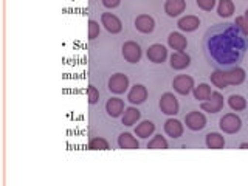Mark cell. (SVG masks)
I'll use <instances>...</instances> for the list:
<instances>
[{
    "label": "cell",
    "mask_w": 248,
    "mask_h": 186,
    "mask_svg": "<svg viewBox=\"0 0 248 186\" xmlns=\"http://www.w3.org/2000/svg\"><path fill=\"white\" fill-rule=\"evenodd\" d=\"M248 48L245 34L236 23H217L206 30L203 51L216 67H228L244 59Z\"/></svg>",
    "instance_id": "1"
},
{
    "label": "cell",
    "mask_w": 248,
    "mask_h": 186,
    "mask_svg": "<svg viewBox=\"0 0 248 186\" xmlns=\"http://www.w3.org/2000/svg\"><path fill=\"white\" fill-rule=\"evenodd\" d=\"M242 127V121L236 113H227L220 118V129L225 134H236Z\"/></svg>",
    "instance_id": "2"
},
{
    "label": "cell",
    "mask_w": 248,
    "mask_h": 186,
    "mask_svg": "<svg viewBox=\"0 0 248 186\" xmlns=\"http://www.w3.org/2000/svg\"><path fill=\"white\" fill-rule=\"evenodd\" d=\"M200 107H202V110H205L208 113L220 112L223 108V96L219 92H214V93H211V96H209L208 101H202Z\"/></svg>",
    "instance_id": "3"
},
{
    "label": "cell",
    "mask_w": 248,
    "mask_h": 186,
    "mask_svg": "<svg viewBox=\"0 0 248 186\" xmlns=\"http://www.w3.org/2000/svg\"><path fill=\"white\" fill-rule=\"evenodd\" d=\"M160 108L166 115H177L178 113V101L174 96V93H163L160 99Z\"/></svg>",
    "instance_id": "4"
},
{
    "label": "cell",
    "mask_w": 248,
    "mask_h": 186,
    "mask_svg": "<svg viewBox=\"0 0 248 186\" xmlns=\"http://www.w3.org/2000/svg\"><path fill=\"white\" fill-rule=\"evenodd\" d=\"M129 87V78L123 73H115L110 76L108 79V90L120 95V93H124Z\"/></svg>",
    "instance_id": "5"
},
{
    "label": "cell",
    "mask_w": 248,
    "mask_h": 186,
    "mask_svg": "<svg viewBox=\"0 0 248 186\" xmlns=\"http://www.w3.org/2000/svg\"><path fill=\"white\" fill-rule=\"evenodd\" d=\"M123 56L130 64H137L141 59V48H140V45L137 42L129 41L123 45Z\"/></svg>",
    "instance_id": "6"
},
{
    "label": "cell",
    "mask_w": 248,
    "mask_h": 186,
    "mask_svg": "<svg viewBox=\"0 0 248 186\" xmlns=\"http://www.w3.org/2000/svg\"><path fill=\"white\" fill-rule=\"evenodd\" d=\"M185 123L186 127L191 130H202L206 126V116L199 110H194L185 116Z\"/></svg>",
    "instance_id": "7"
},
{
    "label": "cell",
    "mask_w": 248,
    "mask_h": 186,
    "mask_svg": "<svg viewBox=\"0 0 248 186\" xmlns=\"http://www.w3.org/2000/svg\"><path fill=\"white\" fill-rule=\"evenodd\" d=\"M172 87L180 95H188L194 87V79L188 75H178L172 81Z\"/></svg>",
    "instance_id": "8"
},
{
    "label": "cell",
    "mask_w": 248,
    "mask_h": 186,
    "mask_svg": "<svg viewBox=\"0 0 248 186\" xmlns=\"http://www.w3.org/2000/svg\"><path fill=\"white\" fill-rule=\"evenodd\" d=\"M168 58V50L165 45L161 44H154L149 46V50H147V59L154 64H163V62L166 61Z\"/></svg>",
    "instance_id": "9"
},
{
    "label": "cell",
    "mask_w": 248,
    "mask_h": 186,
    "mask_svg": "<svg viewBox=\"0 0 248 186\" xmlns=\"http://www.w3.org/2000/svg\"><path fill=\"white\" fill-rule=\"evenodd\" d=\"M101 22H103L104 28L108 31V33H112V34L120 33V31L123 30L121 20L116 17L115 14H112V13H103V16H101Z\"/></svg>",
    "instance_id": "10"
},
{
    "label": "cell",
    "mask_w": 248,
    "mask_h": 186,
    "mask_svg": "<svg viewBox=\"0 0 248 186\" xmlns=\"http://www.w3.org/2000/svg\"><path fill=\"white\" fill-rule=\"evenodd\" d=\"M223 78H225V81H227L228 85H239L245 81V70L240 68V67L230 68V70H227V72H223Z\"/></svg>",
    "instance_id": "11"
},
{
    "label": "cell",
    "mask_w": 248,
    "mask_h": 186,
    "mask_svg": "<svg viewBox=\"0 0 248 186\" xmlns=\"http://www.w3.org/2000/svg\"><path fill=\"white\" fill-rule=\"evenodd\" d=\"M135 28L140 31V33L149 34L155 28V20L151 17L149 14H141L135 19Z\"/></svg>",
    "instance_id": "12"
},
{
    "label": "cell",
    "mask_w": 248,
    "mask_h": 186,
    "mask_svg": "<svg viewBox=\"0 0 248 186\" xmlns=\"http://www.w3.org/2000/svg\"><path fill=\"white\" fill-rule=\"evenodd\" d=\"M127 99L130 101L132 104H143L144 101L147 99V90L144 85L141 84H135L134 87L130 89Z\"/></svg>",
    "instance_id": "13"
},
{
    "label": "cell",
    "mask_w": 248,
    "mask_h": 186,
    "mask_svg": "<svg viewBox=\"0 0 248 186\" xmlns=\"http://www.w3.org/2000/svg\"><path fill=\"white\" fill-rule=\"evenodd\" d=\"M191 65V58L189 54H186L185 51H175L170 56V67L174 70H183L186 67Z\"/></svg>",
    "instance_id": "14"
},
{
    "label": "cell",
    "mask_w": 248,
    "mask_h": 186,
    "mask_svg": "<svg viewBox=\"0 0 248 186\" xmlns=\"http://www.w3.org/2000/svg\"><path fill=\"white\" fill-rule=\"evenodd\" d=\"M185 8H186L185 0H166L165 13L169 17H177V16H180L185 11Z\"/></svg>",
    "instance_id": "15"
},
{
    "label": "cell",
    "mask_w": 248,
    "mask_h": 186,
    "mask_svg": "<svg viewBox=\"0 0 248 186\" xmlns=\"http://www.w3.org/2000/svg\"><path fill=\"white\" fill-rule=\"evenodd\" d=\"M106 110L112 118H118V116L124 112V101L120 98H110L106 104Z\"/></svg>",
    "instance_id": "16"
},
{
    "label": "cell",
    "mask_w": 248,
    "mask_h": 186,
    "mask_svg": "<svg viewBox=\"0 0 248 186\" xmlns=\"http://www.w3.org/2000/svg\"><path fill=\"white\" fill-rule=\"evenodd\" d=\"M165 132L170 138H180L183 135V124L178 120L170 118L165 123Z\"/></svg>",
    "instance_id": "17"
},
{
    "label": "cell",
    "mask_w": 248,
    "mask_h": 186,
    "mask_svg": "<svg viewBox=\"0 0 248 186\" xmlns=\"http://www.w3.org/2000/svg\"><path fill=\"white\" fill-rule=\"evenodd\" d=\"M177 25L182 31L189 33V31H196L200 27V19L196 17V16H186V17H182L180 20H178Z\"/></svg>",
    "instance_id": "18"
},
{
    "label": "cell",
    "mask_w": 248,
    "mask_h": 186,
    "mask_svg": "<svg viewBox=\"0 0 248 186\" xmlns=\"http://www.w3.org/2000/svg\"><path fill=\"white\" fill-rule=\"evenodd\" d=\"M168 44H169V46L172 50H175V51H183L186 48V45H188V41H186V37L183 34L175 33V31H174V33L169 34Z\"/></svg>",
    "instance_id": "19"
},
{
    "label": "cell",
    "mask_w": 248,
    "mask_h": 186,
    "mask_svg": "<svg viewBox=\"0 0 248 186\" xmlns=\"http://www.w3.org/2000/svg\"><path fill=\"white\" fill-rule=\"evenodd\" d=\"M118 146L121 149H138L140 147L137 138L132 137V134H129V132H124V134L118 137Z\"/></svg>",
    "instance_id": "20"
},
{
    "label": "cell",
    "mask_w": 248,
    "mask_h": 186,
    "mask_svg": "<svg viewBox=\"0 0 248 186\" xmlns=\"http://www.w3.org/2000/svg\"><path fill=\"white\" fill-rule=\"evenodd\" d=\"M140 116H141V113H140L138 108H135V107L124 108L123 124H124V126H134V124L140 120Z\"/></svg>",
    "instance_id": "21"
},
{
    "label": "cell",
    "mask_w": 248,
    "mask_h": 186,
    "mask_svg": "<svg viewBox=\"0 0 248 186\" xmlns=\"http://www.w3.org/2000/svg\"><path fill=\"white\" fill-rule=\"evenodd\" d=\"M154 130H155V124L147 120V121H143V123L138 124V126L135 127V134L140 138H149L154 134Z\"/></svg>",
    "instance_id": "22"
},
{
    "label": "cell",
    "mask_w": 248,
    "mask_h": 186,
    "mask_svg": "<svg viewBox=\"0 0 248 186\" xmlns=\"http://www.w3.org/2000/svg\"><path fill=\"white\" fill-rule=\"evenodd\" d=\"M206 146L209 149H223L225 138L220 134H217V132H209L206 135Z\"/></svg>",
    "instance_id": "23"
},
{
    "label": "cell",
    "mask_w": 248,
    "mask_h": 186,
    "mask_svg": "<svg viewBox=\"0 0 248 186\" xmlns=\"http://www.w3.org/2000/svg\"><path fill=\"white\" fill-rule=\"evenodd\" d=\"M232 13H234V3L231 0H220L219 6H217V14L220 17H231Z\"/></svg>",
    "instance_id": "24"
},
{
    "label": "cell",
    "mask_w": 248,
    "mask_h": 186,
    "mask_svg": "<svg viewBox=\"0 0 248 186\" xmlns=\"http://www.w3.org/2000/svg\"><path fill=\"white\" fill-rule=\"evenodd\" d=\"M194 96L199 101H206L211 96V87L208 84H199L197 87H194Z\"/></svg>",
    "instance_id": "25"
},
{
    "label": "cell",
    "mask_w": 248,
    "mask_h": 186,
    "mask_svg": "<svg viewBox=\"0 0 248 186\" xmlns=\"http://www.w3.org/2000/svg\"><path fill=\"white\" fill-rule=\"evenodd\" d=\"M228 104L230 107L232 108V110H244V108L247 107V99L244 96H240V95H231L228 98Z\"/></svg>",
    "instance_id": "26"
},
{
    "label": "cell",
    "mask_w": 248,
    "mask_h": 186,
    "mask_svg": "<svg viewBox=\"0 0 248 186\" xmlns=\"http://www.w3.org/2000/svg\"><path fill=\"white\" fill-rule=\"evenodd\" d=\"M211 82L216 85L217 89H227V81L223 78V72L222 70H216V72L211 75Z\"/></svg>",
    "instance_id": "27"
},
{
    "label": "cell",
    "mask_w": 248,
    "mask_h": 186,
    "mask_svg": "<svg viewBox=\"0 0 248 186\" xmlns=\"http://www.w3.org/2000/svg\"><path fill=\"white\" fill-rule=\"evenodd\" d=\"M147 149H168V141L165 140V137L157 135V137H154V140L149 141Z\"/></svg>",
    "instance_id": "28"
},
{
    "label": "cell",
    "mask_w": 248,
    "mask_h": 186,
    "mask_svg": "<svg viewBox=\"0 0 248 186\" xmlns=\"http://www.w3.org/2000/svg\"><path fill=\"white\" fill-rule=\"evenodd\" d=\"M89 147L92 151H107L108 149V143L106 141L104 138H101V137H96V138H93Z\"/></svg>",
    "instance_id": "29"
},
{
    "label": "cell",
    "mask_w": 248,
    "mask_h": 186,
    "mask_svg": "<svg viewBox=\"0 0 248 186\" xmlns=\"http://www.w3.org/2000/svg\"><path fill=\"white\" fill-rule=\"evenodd\" d=\"M87 99L90 104H96L98 99H99V92L96 90V87H93V85H90V87L87 89Z\"/></svg>",
    "instance_id": "30"
},
{
    "label": "cell",
    "mask_w": 248,
    "mask_h": 186,
    "mask_svg": "<svg viewBox=\"0 0 248 186\" xmlns=\"http://www.w3.org/2000/svg\"><path fill=\"white\" fill-rule=\"evenodd\" d=\"M236 25L242 30V33L245 36H248V19L245 17V16H239V17H236Z\"/></svg>",
    "instance_id": "31"
},
{
    "label": "cell",
    "mask_w": 248,
    "mask_h": 186,
    "mask_svg": "<svg viewBox=\"0 0 248 186\" xmlns=\"http://www.w3.org/2000/svg\"><path fill=\"white\" fill-rule=\"evenodd\" d=\"M98 36H99V25H98V22L90 20L89 22V37L90 39H96Z\"/></svg>",
    "instance_id": "32"
},
{
    "label": "cell",
    "mask_w": 248,
    "mask_h": 186,
    "mask_svg": "<svg viewBox=\"0 0 248 186\" xmlns=\"http://www.w3.org/2000/svg\"><path fill=\"white\" fill-rule=\"evenodd\" d=\"M199 8H202L203 11H211L214 5H216V0H196Z\"/></svg>",
    "instance_id": "33"
},
{
    "label": "cell",
    "mask_w": 248,
    "mask_h": 186,
    "mask_svg": "<svg viewBox=\"0 0 248 186\" xmlns=\"http://www.w3.org/2000/svg\"><path fill=\"white\" fill-rule=\"evenodd\" d=\"M121 3V0H103V5L106 8H116Z\"/></svg>",
    "instance_id": "34"
},
{
    "label": "cell",
    "mask_w": 248,
    "mask_h": 186,
    "mask_svg": "<svg viewBox=\"0 0 248 186\" xmlns=\"http://www.w3.org/2000/svg\"><path fill=\"white\" fill-rule=\"evenodd\" d=\"M240 149H248V143H242V144H240Z\"/></svg>",
    "instance_id": "35"
},
{
    "label": "cell",
    "mask_w": 248,
    "mask_h": 186,
    "mask_svg": "<svg viewBox=\"0 0 248 186\" xmlns=\"http://www.w3.org/2000/svg\"><path fill=\"white\" fill-rule=\"evenodd\" d=\"M244 16H245V17L248 19V10H245V14H244Z\"/></svg>",
    "instance_id": "36"
}]
</instances>
